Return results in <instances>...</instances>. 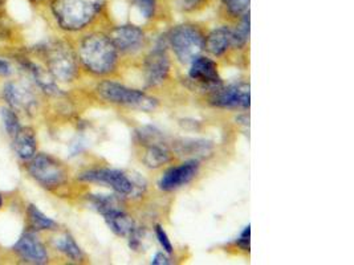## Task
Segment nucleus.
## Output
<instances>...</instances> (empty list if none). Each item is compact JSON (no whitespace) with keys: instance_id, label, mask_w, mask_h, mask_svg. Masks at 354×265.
Instances as JSON below:
<instances>
[{"instance_id":"1","label":"nucleus","mask_w":354,"mask_h":265,"mask_svg":"<svg viewBox=\"0 0 354 265\" xmlns=\"http://www.w3.org/2000/svg\"><path fill=\"white\" fill-rule=\"evenodd\" d=\"M106 4L108 0H49V10L62 30L77 32L92 24Z\"/></svg>"},{"instance_id":"2","label":"nucleus","mask_w":354,"mask_h":265,"mask_svg":"<svg viewBox=\"0 0 354 265\" xmlns=\"http://www.w3.org/2000/svg\"><path fill=\"white\" fill-rule=\"evenodd\" d=\"M81 63L85 69L97 76H106L114 72L118 63V50L105 33H91L85 36L79 48Z\"/></svg>"},{"instance_id":"3","label":"nucleus","mask_w":354,"mask_h":265,"mask_svg":"<svg viewBox=\"0 0 354 265\" xmlns=\"http://www.w3.org/2000/svg\"><path fill=\"white\" fill-rule=\"evenodd\" d=\"M206 36L192 23H183L173 27L166 33L167 46L182 64H190L196 56L205 50Z\"/></svg>"},{"instance_id":"4","label":"nucleus","mask_w":354,"mask_h":265,"mask_svg":"<svg viewBox=\"0 0 354 265\" xmlns=\"http://www.w3.org/2000/svg\"><path fill=\"white\" fill-rule=\"evenodd\" d=\"M98 96L111 104L133 108L144 112H151L158 106V101L150 96H147L145 92L128 88L122 84L114 83V81H102L97 86Z\"/></svg>"},{"instance_id":"5","label":"nucleus","mask_w":354,"mask_h":265,"mask_svg":"<svg viewBox=\"0 0 354 265\" xmlns=\"http://www.w3.org/2000/svg\"><path fill=\"white\" fill-rule=\"evenodd\" d=\"M84 182L105 184L121 197L137 195L142 191L141 182L134 181L129 175L118 168H95L84 171L79 177Z\"/></svg>"},{"instance_id":"6","label":"nucleus","mask_w":354,"mask_h":265,"mask_svg":"<svg viewBox=\"0 0 354 265\" xmlns=\"http://www.w3.org/2000/svg\"><path fill=\"white\" fill-rule=\"evenodd\" d=\"M49 72L53 79L60 81H72L77 75V63L69 47L60 41H52L44 47Z\"/></svg>"},{"instance_id":"7","label":"nucleus","mask_w":354,"mask_h":265,"mask_svg":"<svg viewBox=\"0 0 354 265\" xmlns=\"http://www.w3.org/2000/svg\"><path fill=\"white\" fill-rule=\"evenodd\" d=\"M28 168L33 178L47 188L60 187L66 181L64 167L57 159L49 157L48 154L33 155Z\"/></svg>"},{"instance_id":"8","label":"nucleus","mask_w":354,"mask_h":265,"mask_svg":"<svg viewBox=\"0 0 354 265\" xmlns=\"http://www.w3.org/2000/svg\"><path fill=\"white\" fill-rule=\"evenodd\" d=\"M144 73L147 86H158L167 80L170 73V59L167 55L166 36L160 39L157 46L147 53L144 61Z\"/></svg>"},{"instance_id":"9","label":"nucleus","mask_w":354,"mask_h":265,"mask_svg":"<svg viewBox=\"0 0 354 265\" xmlns=\"http://www.w3.org/2000/svg\"><path fill=\"white\" fill-rule=\"evenodd\" d=\"M209 104L216 108L248 109L251 105L250 84L235 83L227 86H218L209 96Z\"/></svg>"},{"instance_id":"10","label":"nucleus","mask_w":354,"mask_h":265,"mask_svg":"<svg viewBox=\"0 0 354 265\" xmlns=\"http://www.w3.org/2000/svg\"><path fill=\"white\" fill-rule=\"evenodd\" d=\"M109 37L114 47L121 53H136L145 44V32L134 24H122L114 27Z\"/></svg>"},{"instance_id":"11","label":"nucleus","mask_w":354,"mask_h":265,"mask_svg":"<svg viewBox=\"0 0 354 265\" xmlns=\"http://www.w3.org/2000/svg\"><path fill=\"white\" fill-rule=\"evenodd\" d=\"M190 64L192 66L189 70V79L193 83L209 90H214L222 85L218 64L212 59L199 55Z\"/></svg>"},{"instance_id":"12","label":"nucleus","mask_w":354,"mask_h":265,"mask_svg":"<svg viewBox=\"0 0 354 265\" xmlns=\"http://www.w3.org/2000/svg\"><path fill=\"white\" fill-rule=\"evenodd\" d=\"M199 161L198 159H189L180 165L170 167L162 175L158 187L162 191H174L192 182L196 174L199 173Z\"/></svg>"},{"instance_id":"13","label":"nucleus","mask_w":354,"mask_h":265,"mask_svg":"<svg viewBox=\"0 0 354 265\" xmlns=\"http://www.w3.org/2000/svg\"><path fill=\"white\" fill-rule=\"evenodd\" d=\"M17 256L30 264H46L48 262L47 249L31 232H26L15 244Z\"/></svg>"},{"instance_id":"14","label":"nucleus","mask_w":354,"mask_h":265,"mask_svg":"<svg viewBox=\"0 0 354 265\" xmlns=\"http://www.w3.org/2000/svg\"><path fill=\"white\" fill-rule=\"evenodd\" d=\"M232 44V28L230 26H221L212 30L205 39V50L215 57L223 56Z\"/></svg>"},{"instance_id":"15","label":"nucleus","mask_w":354,"mask_h":265,"mask_svg":"<svg viewBox=\"0 0 354 265\" xmlns=\"http://www.w3.org/2000/svg\"><path fill=\"white\" fill-rule=\"evenodd\" d=\"M4 97L12 108L19 110H31L35 104L32 92L19 84H7L4 88Z\"/></svg>"},{"instance_id":"16","label":"nucleus","mask_w":354,"mask_h":265,"mask_svg":"<svg viewBox=\"0 0 354 265\" xmlns=\"http://www.w3.org/2000/svg\"><path fill=\"white\" fill-rule=\"evenodd\" d=\"M102 216H104L105 223L111 228V231L115 233L117 236H122V237L129 236L130 232L136 228L134 220L127 214V211L124 208L113 210Z\"/></svg>"},{"instance_id":"17","label":"nucleus","mask_w":354,"mask_h":265,"mask_svg":"<svg viewBox=\"0 0 354 265\" xmlns=\"http://www.w3.org/2000/svg\"><path fill=\"white\" fill-rule=\"evenodd\" d=\"M173 149L179 155H187L193 157L192 159H199L206 158L212 153V144L205 139H179L173 144Z\"/></svg>"},{"instance_id":"18","label":"nucleus","mask_w":354,"mask_h":265,"mask_svg":"<svg viewBox=\"0 0 354 265\" xmlns=\"http://www.w3.org/2000/svg\"><path fill=\"white\" fill-rule=\"evenodd\" d=\"M144 164L150 168H160L171 161V150L167 142H160L145 146Z\"/></svg>"},{"instance_id":"19","label":"nucleus","mask_w":354,"mask_h":265,"mask_svg":"<svg viewBox=\"0 0 354 265\" xmlns=\"http://www.w3.org/2000/svg\"><path fill=\"white\" fill-rule=\"evenodd\" d=\"M15 139V150L17 155L21 159H32L35 153H36V138L35 132L30 128H20L17 135L14 137Z\"/></svg>"},{"instance_id":"20","label":"nucleus","mask_w":354,"mask_h":265,"mask_svg":"<svg viewBox=\"0 0 354 265\" xmlns=\"http://www.w3.org/2000/svg\"><path fill=\"white\" fill-rule=\"evenodd\" d=\"M88 200H89L91 206L101 215H105L106 213L117 210V208H124L121 195H118V194L117 195L92 194V195H88Z\"/></svg>"},{"instance_id":"21","label":"nucleus","mask_w":354,"mask_h":265,"mask_svg":"<svg viewBox=\"0 0 354 265\" xmlns=\"http://www.w3.org/2000/svg\"><path fill=\"white\" fill-rule=\"evenodd\" d=\"M250 12L239 19V23L232 28V44L235 50H242L250 40Z\"/></svg>"},{"instance_id":"22","label":"nucleus","mask_w":354,"mask_h":265,"mask_svg":"<svg viewBox=\"0 0 354 265\" xmlns=\"http://www.w3.org/2000/svg\"><path fill=\"white\" fill-rule=\"evenodd\" d=\"M56 247L62 253H64L66 257H69L73 262H80V260H82V257H84L80 247L77 246L75 239L71 235H68V233L64 235L62 239L57 240Z\"/></svg>"},{"instance_id":"23","label":"nucleus","mask_w":354,"mask_h":265,"mask_svg":"<svg viewBox=\"0 0 354 265\" xmlns=\"http://www.w3.org/2000/svg\"><path fill=\"white\" fill-rule=\"evenodd\" d=\"M136 138H137V142L142 146L166 142L165 134L160 129H157L156 126H142V128H140L138 130H136Z\"/></svg>"},{"instance_id":"24","label":"nucleus","mask_w":354,"mask_h":265,"mask_svg":"<svg viewBox=\"0 0 354 265\" xmlns=\"http://www.w3.org/2000/svg\"><path fill=\"white\" fill-rule=\"evenodd\" d=\"M28 216L33 230L36 231H47V230H53L56 228V222L49 219L48 216L44 215L36 206L31 204L28 207Z\"/></svg>"},{"instance_id":"25","label":"nucleus","mask_w":354,"mask_h":265,"mask_svg":"<svg viewBox=\"0 0 354 265\" xmlns=\"http://www.w3.org/2000/svg\"><path fill=\"white\" fill-rule=\"evenodd\" d=\"M225 15L232 19H241L250 12V0H221Z\"/></svg>"},{"instance_id":"26","label":"nucleus","mask_w":354,"mask_h":265,"mask_svg":"<svg viewBox=\"0 0 354 265\" xmlns=\"http://www.w3.org/2000/svg\"><path fill=\"white\" fill-rule=\"evenodd\" d=\"M0 116L3 119V124H4V128L7 132L14 138L17 135V132L20 130V124H19V118H17L15 112L10 108H3L1 112H0Z\"/></svg>"},{"instance_id":"27","label":"nucleus","mask_w":354,"mask_h":265,"mask_svg":"<svg viewBox=\"0 0 354 265\" xmlns=\"http://www.w3.org/2000/svg\"><path fill=\"white\" fill-rule=\"evenodd\" d=\"M145 19H153L158 10V0H131Z\"/></svg>"},{"instance_id":"28","label":"nucleus","mask_w":354,"mask_h":265,"mask_svg":"<svg viewBox=\"0 0 354 265\" xmlns=\"http://www.w3.org/2000/svg\"><path fill=\"white\" fill-rule=\"evenodd\" d=\"M154 232H156V237L158 239V242H160V244H161L163 251H165L166 253L171 255L173 251H174V249H173V244H171V240L169 239L167 233L163 230V227L160 226V224H157L156 228H154Z\"/></svg>"},{"instance_id":"29","label":"nucleus","mask_w":354,"mask_h":265,"mask_svg":"<svg viewBox=\"0 0 354 265\" xmlns=\"http://www.w3.org/2000/svg\"><path fill=\"white\" fill-rule=\"evenodd\" d=\"M145 236V230H142L141 227H137L130 232L129 236V247L133 251H141L142 247V240Z\"/></svg>"},{"instance_id":"30","label":"nucleus","mask_w":354,"mask_h":265,"mask_svg":"<svg viewBox=\"0 0 354 265\" xmlns=\"http://www.w3.org/2000/svg\"><path fill=\"white\" fill-rule=\"evenodd\" d=\"M206 0H174V4L178 10L183 12H193L199 10Z\"/></svg>"},{"instance_id":"31","label":"nucleus","mask_w":354,"mask_h":265,"mask_svg":"<svg viewBox=\"0 0 354 265\" xmlns=\"http://www.w3.org/2000/svg\"><path fill=\"white\" fill-rule=\"evenodd\" d=\"M250 237H251V226L248 224L247 227H244L235 244L242 251H250Z\"/></svg>"},{"instance_id":"32","label":"nucleus","mask_w":354,"mask_h":265,"mask_svg":"<svg viewBox=\"0 0 354 265\" xmlns=\"http://www.w3.org/2000/svg\"><path fill=\"white\" fill-rule=\"evenodd\" d=\"M171 259L169 256V253H166L165 251L163 252H157L154 255V257L151 259V264L154 265H169L171 264Z\"/></svg>"},{"instance_id":"33","label":"nucleus","mask_w":354,"mask_h":265,"mask_svg":"<svg viewBox=\"0 0 354 265\" xmlns=\"http://www.w3.org/2000/svg\"><path fill=\"white\" fill-rule=\"evenodd\" d=\"M11 73V66L4 61V60H0V76H7Z\"/></svg>"},{"instance_id":"34","label":"nucleus","mask_w":354,"mask_h":265,"mask_svg":"<svg viewBox=\"0 0 354 265\" xmlns=\"http://www.w3.org/2000/svg\"><path fill=\"white\" fill-rule=\"evenodd\" d=\"M31 3H43V1H46V0H30Z\"/></svg>"},{"instance_id":"35","label":"nucleus","mask_w":354,"mask_h":265,"mask_svg":"<svg viewBox=\"0 0 354 265\" xmlns=\"http://www.w3.org/2000/svg\"><path fill=\"white\" fill-rule=\"evenodd\" d=\"M1 203H3V202H1V197H0V207H1Z\"/></svg>"}]
</instances>
